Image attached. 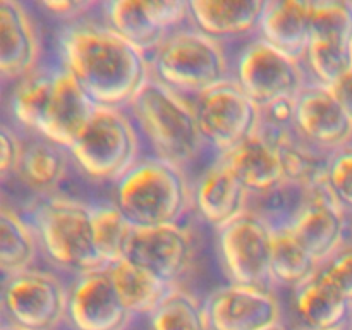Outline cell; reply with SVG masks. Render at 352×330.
<instances>
[{"mask_svg":"<svg viewBox=\"0 0 352 330\" xmlns=\"http://www.w3.org/2000/svg\"><path fill=\"white\" fill-rule=\"evenodd\" d=\"M24 141L17 136L14 127L2 124L0 127V175L2 181H7L9 175H14L21 153H23Z\"/></svg>","mask_w":352,"mask_h":330,"instance_id":"cell-35","label":"cell"},{"mask_svg":"<svg viewBox=\"0 0 352 330\" xmlns=\"http://www.w3.org/2000/svg\"><path fill=\"white\" fill-rule=\"evenodd\" d=\"M41 40L33 16L23 2H0V78L17 82L40 67Z\"/></svg>","mask_w":352,"mask_h":330,"instance_id":"cell-17","label":"cell"},{"mask_svg":"<svg viewBox=\"0 0 352 330\" xmlns=\"http://www.w3.org/2000/svg\"><path fill=\"white\" fill-rule=\"evenodd\" d=\"M195 236L182 223L134 227L126 258L170 285H179L195 260Z\"/></svg>","mask_w":352,"mask_h":330,"instance_id":"cell-14","label":"cell"},{"mask_svg":"<svg viewBox=\"0 0 352 330\" xmlns=\"http://www.w3.org/2000/svg\"><path fill=\"white\" fill-rule=\"evenodd\" d=\"M40 251L36 232L28 219L3 203L0 208V270L3 277L34 268Z\"/></svg>","mask_w":352,"mask_h":330,"instance_id":"cell-26","label":"cell"},{"mask_svg":"<svg viewBox=\"0 0 352 330\" xmlns=\"http://www.w3.org/2000/svg\"><path fill=\"white\" fill-rule=\"evenodd\" d=\"M268 330H302V329H292V327H287L284 322H282V323H278V325L272 327V329H268Z\"/></svg>","mask_w":352,"mask_h":330,"instance_id":"cell-38","label":"cell"},{"mask_svg":"<svg viewBox=\"0 0 352 330\" xmlns=\"http://www.w3.org/2000/svg\"><path fill=\"white\" fill-rule=\"evenodd\" d=\"M133 320L113 289L107 267L76 275L69 285L67 323L72 330H127Z\"/></svg>","mask_w":352,"mask_h":330,"instance_id":"cell-15","label":"cell"},{"mask_svg":"<svg viewBox=\"0 0 352 330\" xmlns=\"http://www.w3.org/2000/svg\"><path fill=\"white\" fill-rule=\"evenodd\" d=\"M292 129L302 141L323 153L352 143V116L332 88L308 82L294 98Z\"/></svg>","mask_w":352,"mask_h":330,"instance_id":"cell-12","label":"cell"},{"mask_svg":"<svg viewBox=\"0 0 352 330\" xmlns=\"http://www.w3.org/2000/svg\"><path fill=\"white\" fill-rule=\"evenodd\" d=\"M58 58L96 107L127 109L151 78L150 58L103 19L86 17L58 33Z\"/></svg>","mask_w":352,"mask_h":330,"instance_id":"cell-1","label":"cell"},{"mask_svg":"<svg viewBox=\"0 0 352 330\" xmlns=\"http://www.w3.org/2000/svg\"><path fill=\"white\" fill-rule=\"evenodd\" d=\"M69 287L52 272L30 268L3 277V322L26 330H55L67 322Z\"/></svg>","mask_w":352,"mask_h":330,"instance_id":"cell-8","label":"cell"},{"mask_svg":"<svg viewBox=\"0 0 352 330\" xmlns=\"http://www.w3.org/2000/svg\"><path fill=\"white\" fill-rule=\"evenodd\" d=\"M134 226L126 219L113 201L93 205V241L103 267L126 258L127 244Z\"/></svg>","mask_w":352,"mask_h":330,"instance_id":"cell-30","label":"cell"},{"mask_svg":"<svg viewBox=\"0 0 352 330\" xmlns=\"http://www.w3.org/2000/svg\"><path fill=\"white\" fill-rule=\"evenodd\" d=\"M232 79L261 110L282 100H294L309 82L299 57L254 36L237 52Z\"/></svg>","mask_w":352,"mask_h":330,"instance_id":"cell-7","label":"cell"},{"mask_svg":"<svg viewBox=\"0 0 352 330\" xmlns=\"http://www.w3.org/2000/svg\"><path fill=\"white\" fill-rule=\"evenodd\" d=\"M54 88V69L38 67L12 85L9 110L12 119L24 129L38 134L50 103Z\"/></svg>","mask_w":352,"mask_h":330,"instance_id":"cell-28","label":"cell"},{"mask_svg":"<svg viewBox=\"0 0 352 330\" xmlns=\"http://www.w3.org/2000/svg\"><path fill=\"white\" fill-rule=\"evenodd\" d=\"M189 26L226 43L258 36L267 0H188Z\"/></svg>","mask_w":352,"mask_h":330,"instance_id":"cell-21","label":"cell"},{"mask_svg":"<svg viewBox=\"0 0 352 330\" xmlns=\"http://www.w3.org/2000/svg\"><path fill=\"white\" fill-rule=\"evenodd\" d=\"M325 186L352 217V143L330 153L327 162Z\"/></svg>","mask_w":352,"mask_h":330,"instance_id":"cell-32","label":"cell"},{"mask_svg":"<svg viewBox=\"0 0 352 330\" xmlns=\"http://www.w3.org/2000/svg\"><path fill=\"white\" fill-rule=\"evenodd\" d=\"M144 318L148 330H210L203 301L181 285L168 289Z\"/></svg>","mask_w":352,"mask_h":330,"instance_id":"cell-29","label":"cell"},{"mask_svg":"<svg viewBox=\"0 0 352 330\" xmlns=\"http://www.w3.org/2000/svg\"><path fill=\"white\" fill-rule=\"evenodd\" d=\"M143 138L124 109L96 107L69 148L72 165L95 184H116L143 155Z\"/></svg>","mask_w":352,"mask_h":330,"instance_id":"cell-5","label":"cell"},{"mask_svg":"<svg viewBox=\"0 0 352 330\" xmlns=\"http://www.w3.org/2000/svg\"><path fill=\"white\" fill-rule=\"evenodd\" d=\"M98 10L112 30L148 57L189 23L188 0H109Z\"/></svg>","mask_w":352,"mask_h":330,"instance_id":"cell-11","label":"cell"},{"mask_svg":"<svg viewBox=\"0 0 352 330\" xmlns=\"http://www.w3.org/2000/svg\"><path fill=\"white\" fill-rule=\"evenodd\" d=\"M217 158L239 179L250 195H263L287 181L280 150L261 127Z\"/></svg>","mask_w":352,"mask_h":330,"instance_id":"cell-20","label":"cell"},{"mask_svg":"<svg viewBox=\"0 0 352 330\" xmlns=\"http://www.w3.org/2000/svg\"><path fill=\"white\" fill-rule=\"evenodd\" d=\"M320 270L352 305V239H347L346 244L320 267Z\"/></svg>","mask_w":352,"mask_h":330,"instance_id":"cell-33","label":"cell"},{"mask_svg":"<svg viewBox=\"0 0 352 330\" xmlns=\"http://www.w3.org/2000/svg\"><path fill=\"white\" fill-rule=\"evenodd\" d=\"M96 105L81 88L74 76L62 67H54V88L43 124L36 136L71 148L95 113Z\"/></svg>","mask_w":352,"mask_h":330,"instance_id":"cell-18","label":"cell"},{"mask_svg":"<svg viewBox=\"0 0 352 330\" xmlns=\"http://www.w3.org/2000/svg\"><path fill=\"white\" fill-rule=\"evenodd\" d=\"M72 160L67 148L34 136L24 141L14 177L40 196H50L67 177Z\"/></svg>","mask_w":352,"mask_h":330,"instance_id":"cell-24","label":"cell"},{"mask_svg":"<svg viewBox=\"0 0 352 330\" xmlns=\"http://www.w3.org/2000/svg\"><path fill=\"white\" fill-rule=\"evenodd\" d=\"M0 330H26V329H23V327L12 325V323L3 322V320H2V329H0Z\"/></svg>","mask_w":352,"mask_h":330,"instance_id":"cell-37","label":"cell"},{"mask_svg":"<svg viewBox=\"0 0 352 330\" xmlns=\"http://www.w3.org/2000/svg\"><path fill=\"white\" fill-rule=\"evenodd\" d=\"M148 58L155 79L191 100L232 79L223 43L191 26L172 33Z\"/></svg>","mask_w":352,"mask_h":330,"instance_id":"cell-6","label":"cell"},{"mask_svg":"<svg viewBox=\"0 0 352 330\" xmlns=\"http://www.w3.org/2000/svg\"><path fill=\"white\" fill-rule=\"evenodd\" d=\"M351 230H352V220H351Z\"/></svg>","mask_w":352,"mask_h":330,"instance_id":"cell-40","label":"cell"},{"mask_svg":"<svg viewBox=\"0 0 352 330\" xmlns=\"http://www.w3.org/2000/svg\"><path fill=\"white\" fill-rule=\"evenodd\" d=\"M330 88H332V91L336 93L337 98L340 100V103L346 107L347 112L352 116V69L347 74H344L336 85L330 86Z\"/></svg>","mask_w":352,"mask_h":330,"instance_id":"cell-36","label":"cell"},{"mask_svg":"<svg viewBox=\"0 0 352 330\" xmlns=\"http://www.w3.org/2000/svg\"><path fill=\"white\" fill-rule=\"evenodd\" d=\"M250 198L248 189L219 158L192 181V210L215 230L248 212Z\"/></svg>","mask_w":352,"mask_h":330,"instance_id":"cell-19","label":"cell"},{"mask_svg":"<svg viewBox=\"0 0 352 330\" xmlns=\"http://www.w3.org/2000/svg\"><path fill=\"white\" fill-rule=\"evenodd\" d=\"M292 305L302 330H347L352 305L322 270L292 291Z\"/></svg>","mask_w":352,"mask_h":330,"instance_id":"cell-22","label":"cell"},{"mask_svg":"<svg viewBox=\"0 0 352 330\" xmlns=\"http://www.w3.org/2000/svg\"><path fill=\"white\" fill-rule=\"evenodd\" d=\"M309 41L352 55V0H311Z\"/></svg>","mask_w":352,"mask_h":330,"instance_id":"cell-31","label":"cell"},{"mask_svg":"<svg viewBox=\"0 0 352 330\" xmlns=\"http://www.w3.org/2000/svg\"><path fill=\"white\" fill-rule=\"evenodd\" d=\"M126 112L155 157L184 170L208 148L199 131L195 102L153 76L127 105Z\"/></svg>","mask_w":352,"mask_h":330,"instance_id":"cell-2","label":"cell"},{"mask_svg":"<svg viewBox=\"0 0 352 330\" xmlns=\"http://www.w3.org/2000/svg\"><path fill=\"white\" fill-rule=\"evenodd\" d=\"M347 330H352V316H351V322H349V327H347Z\"/></svg>","mask_w":352,"mask_h":330,"instance_id":"cell-39","label":"cell"},{"mask_svg":"<svg viewBox=\"0 0 352 330\" xmlns=\"http://www.w3.org/2000/svg\"><path fill=\"white\" fill-rule=\"evenodd\" d=\"M349 213L340 206L325 184L311 188L305 205L289 229L320 265L327 263L347 241Z\"/></svg>","mask_w":352,"mask_h":330,"instance_id":"cell-16","label":"cell"},{"mask_svg":"<svg viewBox=\"0 0 352 330\" xmlns=\"http://www.w3.org/2000/svg\"><path fill=\"white\" fill-rule=\"evenodd\" d=\"M107 272L120 302L134 318L146 316L167 294L168 289L174 287L153 272L133 263L127 258L107 267Z\"/></svg>","mask_w":352,"mask_h":330,"instance_id":"cell-25","label":"cell"},{"mask_svg":"<svg viewBox=\"0 0 352 330\" xmlns=\"http://www.w3.org/2000/svg\"><path fill=\"white\" fill-rule=\"evenodd\" d=\"M210 330H268L282 323V306L270 287L227 284L203 299Z\"/></svg>","mask_w":352,"mask_h":330,"instance_id":"cell-13","label":"cell"},{"mask_svg":"<svg viewBox=\"0 0 352 330\" xmlns=\"http://www.w3.org/2000/svg\"><path fill=\"white\" fill-rule=\"evenodd\" d=\"M28 220L41 254L57 268L74 275L105 268L93 241V205L65 196H40Z\"/></svg>","mask_w":352,"mask_h":330,"instance_id":"cell-4","label":"cell"},{"mask_svg":"<svg viewBox=\"0 0 352 330\" xmlns=\"http://www.w3.org/2000/svg\"><path fill=\"white\" fill-rule=\"evenodd\" d=\"M112 201L134 227L182 223L192 212V182L184 168L143 155L112 186Z\"/></svg>","mask_w":352,"mask_h":330,"instance_id":"cell-3","label":"cell"},{"mask_svg":"<svg viewBox=\"0 0 352 330\" xmlns=\"http://www.w3.org/2000/svg\"><path fill=\"white\" fill-rule=\"evenodd\" d=\"M196 117L206 146L217 157L253 136L261 126V109L234 79L196 96Z\"/></svg>","mask_w":352,"mask_h":330,"instance_id":"cell-10","label":"cell"},{"mask_svg":"<svg viewBox=\"0 0 352 330\" xmlns=\"http://www.w3.org/2000/svg\"><path fill=\"white\" fill-rule=\"evenodd\" d=\"M322 265L311 256L289 227L272 229V285L294 291L320 270Z\"/></svg>","mask_w":352,"mask_h":330,"instance_id":"cell-27","label":"cell"},{"mask_svg":"<svg viewBox=\"0 0 352 330\" xmlns=\"http://www.w3.org/2000/svg\"><path fill=\"white\" fill-rule=\"evenodd\" d=\"M311 33V0H267L258 36L278 50L302 57Z\"/></svg>","mask_w":352,"mask_h":330,"instance_id":"cell-23","label":"cell"},{"mask_svg":"<svg viewBox=\"0 0 352 330\" xmlns=\"http://www.w3.org/2000/svg\"><path fill=\"white\" fill-rule=\"evenodd\" d=\"M219 263L229 284L272 285V227L253 212H244L217 230Z\"/></svg>","mask_w":352,"mask_h":330,"instance_id":"cell-9","label":"cell"},{"mask_svg":"<svg viewBox=\"0 0 352 330\" xmlns=\"http://www.w3.org/2000/svg\"><path fill=\"white\" fill-rule=\"evenodd\" d=\"M38 7L47 16L65 24H72L89 17L93 10L100 9V3L91 0H45L38 3Z\"/></svg>","mask_w":352,"mask_h":330,"instance_id":"cell-34","label":"cell"}]
</instances>
